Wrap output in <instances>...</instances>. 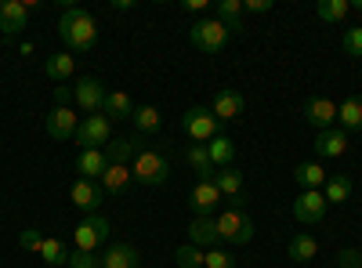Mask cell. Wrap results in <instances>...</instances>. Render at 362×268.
<instances>
[{
  "instance_id": "cell-1",
  "label": "cell",
  "mask_w": 362,
  "mask_h": 268,
  "mask_svg": "<svg viewBox=\"0 0 362 268\" xmlns=\"http://www.w3.org/2000/svg\"><path fill=\"white\" fill-rule=\"evenodd\" d=\"M58 37L66 40V47L73 54H90L95 44H98V22H95V15H90L87 8L69 4L62 11V18H58Z\"/></svg>"
},
{
  "instance_id": "cell-2",
  "label": "cell",
  "mask_w": 362,
  "mask_h": 268,
  "mask_svg": "<svg viewBox=\"0 0 362 268\" xmlns=\"http://www.w3.org/2000/svg\"><path fill=\"white\" fill-rule=\"evenodd\" d=\"M131 174H134V185H148V189H160L167 177H170V163L163 153L156 148H141L131 163Z\"/></svg>"
},
{
  "instance_id": "cell-3",
  "label": "cell",
  "mask_w": 362,
  "mask_h": 268,
  "mask_svg": "<svg viewBox=\"0 0 362 268\" xmlns=\"http://www.w3.org/2000/svg\"><path fill=\"white\" fill-rule=\"evenodd\" d=\"M214 225H218V235L225 243L232 247H243L254 240V221L243 214V211H235V206H225V211L214 214Z\"/></svg>"
},
{
  "instance_id": "cell-4",
  "label": "cell",
  "mask_w": 362,
  "mask_h": 268,
  "mask_svg": "<svg viewBox=\"0 0 362 268\" xmlns=\"http://www.w3.org/2000/svg\"><path fill=\"white\" fill-rule=\"evenodd\" d=\"M228 37H232V33H228L218 18H199V22H192V29H189V44H192L196 51H203V54L225 51Z\"/></svg>"
},
{
  "instance_id": "cell-5",
  "label": "cell",
  "mask_w": 362,
  "mask_h": 268,
  "mask_svg": "<svg viewBox=\"0 0 362 268\" xmlns=\"http://www.w3.org/2000/svg\"><path fill=\"white\" fill-rule=\"evenodd\" d=\"M181 127H185V134L192 141H214L221 134V124L214 120V112H210L206 105H192L185 116H181Z\"/></svg>"
},
{
  "instance_id": "cell-6",
  "label": "cell",
  "mask_w": 362,
  "mask_h": 268,
  "mask_svg": "<svg viewBox=\"0 0 362 268\" xmlns=\"http://www.w3.org/2000/svg\"><path fill=\"white\" fill-rule=\"evenodd\" d=\"M105 240H109V221L102 214H87L76 225V232H73V250H90L95 254Z\"/></svg>"
},
{
  "instance_id": "cell-7",
  "label": "cell",
  "mask_w": 362,
  "mask_h": 268,
  "mask_svg": "<svg viewBox=\"0 0 362 268\" xmlns=\"http://www.w3.org/2000/svg\"><path fill=\"white\" fill-rule=\"evenodd\" d=\"M112 134V120L105 112H95V116H83L80 127H76V145L83 148H102Z\"/></svg>"
},
{
  "instance_id": "cell-8",
  "label": "cell",
  "mask_w": 362,
  "mask_h": 268,
  "mask_svg": "<svg viewBox=\"0 0 362 268\" xmlns=\"http://www.w3.org/2000/svg\"><path fill=\"white\" fill-rule=\"evenodd\" d=\"M105 83L102 80H95V76H83V80H76V87H73V102L87 112V116H95V112H102V105H105Z\"/></svg>"
},
{
  "instance_id": "cell-9",
  "label": "cell",
  "mask_w": 362,
  "mask_h": 268,
  "mask_svg": "<svg viewBox=\"0 0 362 268\" xmlns=\"http://www.w3.org/2000/svg\"><path fill=\"white\" fill-rule=\"evenodd\" d=\"M300 116H305L312 127L329 131V127L337 124V102H329V98H322V95H312L305 105H300Z\"/></svg>"
},
{
  "instance_id": "cell-10",
  "label": "cell",
  "mask_w": 362,
  "mask_h": 268,
  "mask_svg": "<svg viewBox=\"0 0 362 268\" xmlns=\"http://www.w3.org/2000/svg\"><path fill=\"white\" fill-rule=\"evenodd\" d=\"M247 102L239 91H232V87H221V91L214 95V102H210V112H214V120L218 124H235L239 116H243Z\"/></svg>"
},
{
  "instance_id": "cell-11",
  "label": "cell",
  "mask_w": 362,
  "mask_h": 268,
  "mask_svg": "<svg viewBox=\"0 0 362 268\" xmlns=\"http://www.w3.org/2000/svg\"><path fill=\"white\" fill-rule=\"evenodd\" d=\"M189 203H192L196 218H214V214L221 211L225 196L218 192V185H214V182H196V189L189 192Z\"/></svg>"
},
{
  "instance_id": "cell-12",
  "label": "cell",
  "mask_w": 362,
  "mask_h": 268,
  "mask_svg": "<svg viewBox=\"0 0 362 268\" xmlns=\"http://www.w3.org/2000/svg\"><path fill=\"white\" fill-rule=\"evenodd\" d=\"M25 25H29L25 0H0V33H4V37H18Z\"/></svg>"
},
{
  "instance_id": "cell-13",
  "label": "cell",
  "mask_w": 362,
  "mask_h": 268,
  "mask_svg": "<svg viewBox=\"0 0 362 268\" xmlns=\"http://www.w3.org/2000/svg\"><path fill=\"white\" fill-rule=\"evenodd\" d=\"M44 127H47V134L54 138V141H66V138H76V127H80V116L73 112V109H51L47 116H44Z\"/></svg>"
},
{
  "instance_id": "cell-14",
  "label": "cell",
  "mask_w": 362,
  "mask_h": 268,
  "mask_svg": "<svg viewBox=\"0 0 362 268\" xmlns=\"http://www.w3.org/2000/svg\"><path fill=\"white\" fill-rule=\"evenodd\" d=\"M326 196L322 192H300L297 196V203H293V218L300 221V225H319L322 218H326Z\"/></svg>"
},
{
  "instance_id": "cell-15",
  "label": "cell",
  "mask_w": 362,
  "mask_h": 268,
  "mask_svg": "<svg viewBox=\"0 0 362 268\" xmlns=\"http://www.w3.org/2000/svg\"><path fill=\"white\" fill-rule=\"evenodd\" d=\"M69 196H73V203L80 206L83 214H98V206H102V199H105V189H102L98 182H87V177H76L73 189H69Z\"/></svg>"
},
{
  "instance_id": "cell-16",
  "label": "cell",
  "mask_w": 362,
  "mask_h": 268,
  "mask_svg": "<svg viewBox=\"0 0 362 268\" xmlns=\"http://www.w3.org/2000/svg\"><path fill=\"white\" fill-rule=\"evenodd\" d=\"M141 141H145V134H131V138H112L109 145H105V160L109 163H119V167H131L134 163V156L141 153Z\"/></svg>"
},
{
  "instance_id": "cell-17",
  "label": "cell",
  "mask_w": 362,
  "mask_h": 268,
  "mask_svg": "<svg viewBox=\"0 0 362 268\" xmlns=\"http://www.w3.org/2000/svg\"><path fill=\"white\" fill-rule=\"evenodd\" d=\"M109 160H105V148H80L76 156V174L87 177V182H102Z\"/></svg>"
},
{
  "instance_id": "cell-18",
  "label": "cell",
  "mask_w": 362,
  "mask_h": 268,
  "mask_svg": "<svg viewBox=\"0 0 362 268\" xmlns=\"http://www.w3.org/2000/svg\"><path fill=\"white\" fill-rule=\"evenodd\" d=\"M189 243L199 247V250H214V247L221 243L214 218H192V225H189Z\"/></svg>"
},
{
  "instance_id": "cell-19",
  "label": "cell",
  "mask_w": 362,
  "mask_h": 268,
  "mask_svg": "<svg viewBox=\"0 0 362 268\" xmlns=\"http://www.w3.org/2000/svg\"><path fill=\"white\" fill-rule=\"evenodd\" d=\"M210 182L218 185V192H221L225 199L243 203V174H239L235 167H221V170H214V177H210Z\"/></svg>"
},
{
  "instance_id": "cell-20",
  "label": "cell",
  "mask_w": 362,
  "mask_h": 268,
  "mask_svg": "<svg viewBox=\"0 0 362 268\" xmlns=\"http://www.w3.org/2000/svg\"><path fill=\"white\" fill-rule=\"evenodd\" d=\"M315 153H319V156H326V160L344 156V153H348V134H344L341 127L319 131V138H315Z\"/></svg>"
},
{
  "instance_id": "cell-21",
  "label": "cell",
  "mask_w": 362,
  "mask_h": 268,
  "mask_svg": "<svg viewBox=\"0 0 362 268\" xmlns=\"http://www.w3.org/2000/svg\"><path fill=\"white\" fill-rule=\"evenodd\" d=\"M98 185L105 189V196H124V192H127V189L134 185V174H131V167H119V163H109Z\"/></svg>"
},
{
  "instance_id": "cell-22",
  "label": "cell",
  "mask_w": 362,
  "mask_h": 268,
  "mask_svg": "<svg viewBox=\"0 0 362 268\" xmlns=\"http://www.w3.org/2000/svg\"><path fill=\"white\" fill-rule=\"evenodd\" d=\"M138 250L131 243H109V250L102 254V268H138Z\"/></svg>"
},
{
  "instance_id": "cell-23",
  "label": "cell",
  "mask_w": 362,
  "mask_h": 268,
  "mask_svg": "<svg viewBox=\"0 0 362 268\" xmlns=\"http://www.w3.org/2000/svg\"><path fill=\"white\" fill-rule=\"evenodd\" d=\"M337 120H341V131L351 134V131H362V95H351L337 105Z\"/></svg>"
},
{
  "instance_id": "cell-24",
  "label": "cell",
  "mask_w": 362,
  "mask_h": 268,
  "mask_svg": "<svg viewBox=\"0 0 362 268\" xmlns=\"http://www.w3.org/2000/svg\"><path fill=\"white\" fill-rule=\"evenodd\" d=\"M102 112L109 116V120H131V116H134V102H131L127 91H109Z\"/></svg>"
},
{
  "instance_id": "cell-25",
  "label": "cell",
  "mask_w": 362,
  "mask_h": 268,
  "mask_svg": "<svg viewBox=\"0 0 362 268\" xmlns=\"http://www.w3.org/2000/svg\"><path fill=\"white\" fill-rule=\"evenodd\" d=\"M293 177H297V185L305 192H322V185H326V170L319 163H297Z\"/></svg>"
},
{
  "instance_id": "cell-26",
  "label": "cell",
  "mask_w": 362,
  "mask_h": 268,
  "mask_svg": "<svg viewBox=\"0 0 362 268\" xmlns=\"http://www.w3.org/2000/svg\"><path fill=\"white\" fill-rule=\"evenodd\" d=\"M214 18L228 29V33H239V29H243V0H221Z\"/></svg>"
},
{
  "instance_id": "cell-27",
  "label": "cell",
  "mask_w": 362,
  "mask_h": 268,
  "mask_svg": "<svg viewBox=\"0 0 362 268\" xmlns=\"http://www.w3.org/2000/svg\"><path fill=\"white\" fill-rule=\"evenodd\" d=\"M131 124H134V131H138V134H156V131L163 127V116H160V109H156V105H141V109H134Z\"/></svg>"
},
{
  "instance_id": "cell-28",
  "label": "cell",
  "mask_w": 362,
  "mask_h": 268,
  "mask_svg": "<svg viewBox=\"0 0 362 268\" xmlns=\"http://www.w3.org/2000/svg\"><path fill=\"white\" fill-rule=\"evenodd\" d=\"M73 69H76V58L73 54H51L47 62H44V73L51 76V80H58V83H66L69 76H73Z\"/></svg>"
},
{
  "instance_id": "cell-29",
  "label": "cell",
  "mask_w": 362,
  "mask_h": 268,
  "mask_svg": "<svg viewBox=\"0 0 362 268\" xmlns=\"http://www.w3.org/2000/svg\"><path fill=\"white\" fill-rule=\"evenodd\" d=\"M206 153H210V163H214V170H221V167H232V160H235V145H232L225 134H218L214 141L206 145Z\"/></svg>"
},
{
  "instance_id": "cell-30",
  "label": "cell",
  "mask_w": 362,
  "mask_h": 268,
  "mask_svg": "<svg viewBox=\"0 0 362 268\" xmlns=\"http://www.w3.org/2000/svg\"><path fill=\"white\" fill-rule=\"evenodd\" d=\"M286 254H290L293 261H315V254H319L315 235H308V232H297L293 240H290V247H286Z\"/></svg>"
},
{
  "instance_id": "cell-31",
  "label": "cell",
  "mask_w": 362,
  "mask_h": 268,
  "mask_svg": "<svg viewBox=\"0 0 362 268\" xmlns=\"http://www.w3.org/2000/svg\"><path fill=\"white\" fill-rule=\"evenodd\" d=\"M322 189H326V192H322L326 203H348V196H351L355 185H351V177H348V174H334V177H326V185H322Z\"/></svg>"
},
{
  "instance_id": "cell-32",
  "label": "cell",
  "mask_w": 362,
  "mask_h": 268,
  "mask_svg": "<svg viewBox=\"0 0 362 268\" xmlns=\"http://www.w3.org/2000/svg\"><path fill=\"white\" fill-rule=\"evenodd\" d=\"M40 257L44 264H66L69 261V250H66V240H58V235H44V247H40Z\"/></svg>"
},
{
  "instance_id": "cell-33",
  "label": "cell",
  "mask_w": 362,
  "mask_h": 268,
  "mask_svg": "<svg viewBox=\"0 0 362 268\" xmlns=\"http://www.w3.org/2000/svg\"><path fill=\"white\" fill-rule=\"evenodd\" d=\"M348 11H351V0H319L315 4V15L322 22H344Z\"/></svg>"
},
{
  "instance_id": "cell-34",
  "label": "cell",
  "mask_w": 362,
  "mask_h": 268,
  "mask_svg": "<svg viewBox=\"0 0 362 268\" xmlns=\"http://www.w3.org/2000/svg\"><path fill=\"white\" fill-rule=\"evenodd\" d=\"M189 167L199 174V182H210V177H214V163H210L206 145H192L189 148Z\"/></svg>"
},
{
  "instance_id": "cell-35",
  "label": "cell",
  "mask_w": 362,
  "mask_h": 268,
  "mask_svg": "<svg viewBox=\"0 0 362 268\" xmlns=\"http://www.w3.org/2000/svg\"><path fill=\"white\" fill-rule=\"evenodd\" d=\"M203 254H206V250H199V247H192V243H185V247H177V254H174V261H177L181 268H203Z\"/></svg>"
},
{
  "instance_id": "cell-36",
  "label": "cell",
  "mask_w": 362,
  "mask_h": 268,
  "mask_svg": "<svg viewBox=\"0 0 362 268\" xmlns=\"http://www.w3.org/2000/svg\"><path fill=\"white\" fill-rule=\"evenodd\" d=\"M203 268H235V257H232L228 250L214 247V250H206V254H203Z\"/></svg>"
},
{
  "instance_id": "cell-37",
  "label": "cell",
  "mask_w": 362,
  "mask_h": 268,
  "mask_svg": "<svg viewBox=\"0 0 362 268\" xmlns=\"http://www.w3.org/2000/svg\"><path fill=\"white\" fill-rule=\"evenodd\" d=\"M341 47H344V54H351V58H362V25H355V29H344Z\"/></svg>"
},
{
  "instance_id": "cell-38",
  "label": "cell",
  "mask_w": 362,
  "mask_h": 268,
  "mask_svg": "<svg viewBox=\"0 0 362 268\" xmlns=\"http://www.w3.org/2000/svg\"><path fill=\"white\" fill-rule=\"evenodd\" d=\"M69 268H102V257L90 254V250H69Z\"/></svg>"
},
{
  "instance_id": "cell-39",
  "label": "cell",
  "mask_w": 362,
  "mask_h": 268,
  "mask_svg": "<svg viewBox=\"0 0 362 268\" xmlns=\"http://www.w3.org/2000/svg\"><path fill=\"white\" fill-rule=\"evenodd\" d=\"M18 247H22V250H40V247H44L40 228H25V232L18 235Z\"/></svg>"
},
{
  "instance_id": "cell-40",
  "label": "cell",
  "mask_w": 362,
  "mask_h": 268,
  "mask_svg": "<svg viewBox=\"0 0 362 268\" xmlns=\"http://www.w3.org/2000/svg\"><path fill=\"white\" fill-rule=\"evenodd\" d=\"M337 264L341 268H362V254L358 250H341L337 254Z\"/></svg>"
},
{
  "instance_id": "cell-41",
  "label": "cell",
  "mask_w": 362,
  "mask_h": 268,
  "mask_svg": "<svg viewBox=\"0 0 362 268\" xmlns=\"http://www.w3.org/2000/svg\"><path fill=\"white\" fill-rule=\"evenodd\" d=\"M69 102H73V87H66V83L54 87V105L58 109H69Z\"/></svg>"
},
{
  "instance_id": "cell-42",
  "label": "cell",
  "mask_w": 362,
  "mask_h": 268,
  "mask_svg": "<svg viewBox=\"0 0 362 268\" xmlns=\"http://www.w3.org/2000/svg\"><path fill=\"white\" fill-rule=\"evenodd\" d=\"M243 11L264 15V11H272V0H243Z\"/></svg>"
},
{
  "instance_id": "cell-43",
  "label": "cell",
  "mask_w": 362,
  "mask_h": 268,
  "mask_svg": "<svg viewBox=\"0 0 362 268\" xmlns=\"http://www.w3.org/2000/svg\"><path fill=\"white\" fill-rule=\"evenodd\" d=\"M134 0H112V11H131Z\"/></svg>"
},
{
  "instance_id": "cell-44",
  "label": "cell",
  "mask_w": 362,
  "mask_h": 268,
  "mask_svg": "<svg viewBox=\"0 0 362 268\" xmlns=\"http://www.w3.org/2000/svg\"><path fill=\"white\" fill-rule=\"evenodd\" d=\"M185 11H192V15H196V11H206V4H203V0H189Z\"/></svg>"
},
{
  "instance_id": "cell-45",
  "label": "cell",
  "mask_w": 362,
  "mask_h": 268,
  "mask_svg": "<svg viewBox=\"0 0 362 268\" xmlns=\"http://www.w3.org/2000/svg\"><path fill=\"white\" fill-rule=\"evenodd\" d=\"M355 11H362V0H355Z\"/></svg>"
}]
</instances>
